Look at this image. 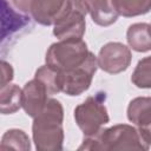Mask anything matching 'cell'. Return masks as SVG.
I'll use <instances>...</instances> for the list:
<instances>
[{"label": "cell", "instance_id": "1", "mask_svg": "<svg viewBox=\"0 0 151 151\" xmlns=\"http://www.w3.org/2000/svg\"><path fill=\"white\" fill-rule=\"evenodd\" d=\"M64 109L59 100L50 98L44 110L33 118L32 137L39 151H59L64 144Z\"/></svg>", "mask_w": 151, "mask_h": 151}, {"label": "cell", "instance_id": "2", "mask_svg": "<svg viewBox=\"0 0 151 151\" xmlns=\"http://www.w3.org/2000/svg\"><path fill=\"white\" fill-rule=\"evenodd\" d=\"M79 150L110 151V150H149L136 126L117 124L107 129H100L96 134L84 137Z\"/></svg>", "mask_w": 151, "mask_h": 151}, {"label": "cell", "instance_id": "3", "mask_svg": "<svg viewBox=\"0 0 151 151\" xmlns=\"http://www.w3.org/2000/svg\"><path fill=\"white\" fill-rule=\"evenodd\" d=\"M86 0H66L65 6L53 24V34L59 40L83 39L86 29Z\"/></svg>", "mask_w": 151, "mask_h": 151}, {"label": "cell", "instance_id": "4", "mask_svg": "<svg viewBox=\"0 0 151 151\" xmlns=\"http://www.w3.org/2000/svg\"><path fill=\"white\" fill-rule=\"evenodd\" d=\"M105 100L106 93L97 92L94 96L87 97L81 104L76 106L74 119L84 137L96 134L109 123L110 117L105 106Z\"/></svg>", "mask_w": 151, "mask_h": 151}, {"label": "cell", "instance_id": "5", "mask_svg": "<svg viewBox=\"0 0 151 151\" xmlns=\"http://www.w3.org/2000/svg\"><path fill=\"white\" fill-rule=\"evenodd\" d=\"M88 53L87 44L83 39H64L48 47L45 61L47 65L66 72L83 64Z\"/></svg>", "mask_w": 151, "mask_h": 151}, {"label": "cell", "instance_id": "6", "mask_svg": "<svg viewBox=\"0 0 151 151\" xmlns=\"http://www.w3.org/2000/svg\"><path fill=\"white\" fill-rule=\"evenodd\" d=\"M98 68L97 55L92 52L88 53L87 58L79 66L63 72V91L65 94L74 97L80 96L87 91L91 86L93 76Z\"/></svg>", "mask_w": 151, "mask_h": 151}, {"label": "cell", "instance_id": "7", "mask_svg": "<svg viewBox=\"0 0 151 151\" xmlns=\"http://www.w3.org/2000/svg\"><path fill=\"white\" fill-rule=\"evenodd\" d=\"M97 60L100 70L110 74H118L129 68L132 60V53L126 45L118 41H111L100 48Z\"/></svg>", "mask_w": 151, "mask_h": 151}, {"label": "cell", "instance_id": "8", "mask_svg": "<svg viewBox=\"0 0 151 151\" xmlns=\"http://www.w3.org/2000/svg\"><path fill=\"white\" fill-rule=\"evenodd\" d=\"M127 119L137 127L143 140L151 146V97H137L129 103Z\"/></svg>", "mask_w": 151, "mask_h": 151}, {"label": "cell", "instance_id": "9", "mask_svg": "<svg viewBox=\"0 0 151 151\" xmlns=\"http://www.w3.org/2000/svg\"><path fill=\"white\" fill-rule=\"evenodd\" d=\"M48 91L42 81L37 78L27 81L22 87V109L25 113L34 118L45 107L48 101Z\"/></svg>", "mask_w": 151, "mask_h": 151}, {"label": "cell", "instance_id": "10", "mask_svg": "<svg viewBox=\"0 0 151 151\" xmlns=\"http://www.w3.org/2000/svg\"><path fill=\"white\" fill-rule=\"evenodd\" d=\"M66 0H32L29 17L42 26H51L63 11Z\"/></svg>", "mask_w": 151, "mask_h": 151}, {"label": "cell", "instance_id": "11", "mask_svg": "<svg viewBox=\"0 0 151 151\" xmlns=\"http://www.w3.org/2000/svg\"><path fill=\"white\" fill-rule=\"evenodd\" d=\"M86 4L92 21L99 26H110L119 17L112 0H86Z\"/></svg>", "mask_w": 151, "mask_h": 151}, {"label": "cell", "instance_id": "12", "mask_svg": "<svg viewBox=\"0 0 151 151\" xmlns=\"http://www.w3.org/2000/svg\"><path fill=\"white\" fill-rule=\"evenodd\" d=\"M129 47L136 52L151 51V25L146 22H136L129 26L126 31Z\"/></svg>", "mask_w": 151, "mask_h": 151}, {"label": "cell", "instance_id": "13", "mask_svg": "<svg viewBox=\"0 0 151 151\" xmlns=\"http://www.w3.org/2000/svg\"><path fill=\"white\" fill-rule=\"evenodd\" d=\"M22 107V88L9 83L0 87V111L2 114L15 113Z\"/></svg>", "mask_w": 151, "mask_h": 151}, {"label": "cell", "instance_id": "14", "mask_svg": "<svg viewBox=\"0 0 151 151\" xmlns=\"http://www.w3.org/2000/svg\"><path fill=\"white\" fill-rule=\"evenodd\" d=\"M34 78L45 84L50 96L57 94L63 91V71L50 66L47 64L40 66L34 74Z\"/></svg>", "mask_w": 151, "mask_h": 151}, {"label": "cell", "instance_id": "15", "mask_svg": "<svg viewBox=\"0 0 151 151\" xmlns=\"http://www.w3.org/2000/svg\"><path fill=\"white\" fill-rule=\"evenodd\" d=\"M119 15L132 18L144 15L151 11V0H112Z\"/></svg>", "mask_w": 151, "mask_h": 151}, {"label": "cell", "instance_id": "16", "mask_svg": "<svg viewBox=\"0 0 151 151\" xmlns=\"http://www.w3.org/2000/svg\"><path fill=\"white\" fill-rule=\"evenodd\" d=\"M0 149L1 150L15 149V150L28 151V150H31V140L24 130L9 129L4 133L2 138H1Z\"/></svg>", "mask_w": 151, "mask_h": 151}, {"label": "cell", "instance_id": "17", "mask_svg": "<svg viewBox=\"0 0 151 151\" xmlns=\"http://www.w3.org/2000/svg\"><path fill=\"white\" fill-rule=\"evenodd\" d=\"M131 81L138 88H151V55L138 61L132 72Z\"/></svg>", "mask_w": 151, "mask_h": 151}, {"label": "cell", "instance_id": "18", "mask_svg": "<svg viewBox=\"0 0 151 151\" xmlns=\"http://www.w3.org/2000/svg\"><path fill=\"white\" fill-rule=\"evenodd\" d=\"M0 66H1V83H0V87H4V86L8 85L12 81L13 76H14V71H13L12 65L9 63L5 61V60H1Z\"/></svg>", "mask_w": 151, "mask_h": 151}, {"label": "cell", "instance_id": "19", "mask_svg": "<svg viewBox=\"0 0 151 151\" xmlns=\"http://www.w3.org/2000/svg\"><path fill=\"white\" fill-rule=\"evenodd\" d=\"M9 1H11V5L18 12H20L25 15L29 14V7H31V4H32V0H9Z\"/></svg>", "mask_w": 151, "mask_h": 151}]
</instances>
